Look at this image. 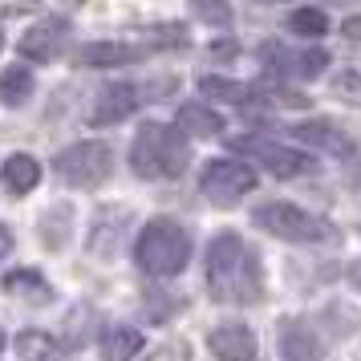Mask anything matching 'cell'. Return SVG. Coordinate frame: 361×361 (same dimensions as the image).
Returning a JSON list of instances; mask_svg holds the SVG:
<instances>
[{
    "label": "cell",
    "instance_id": "6da1fadb",
    "mask_svg": "<svg viewBox=\"0 0 361 361\" xmlns=\"http://www.w3.org/2000/svg\"><path fill=\"white\" fill-rule=\"evenodd\" d=\"M203 272H207V293L224 305H260L264 300L260 260L235 231H219L207 244Z\"/></svg>",
    "mask_w": 361,
    "mask_h": 361
},
{
    "label": "cell",
    "instance_id": "d4e9b609",
    "mask_svg": "<svg viewBox=\"0 0 361 361\" xmlns=\"http://www.w3.org/2000/svg\"><path fill=\"white\" fill-rule=\"evenodd\" d=\"M8 252H13V231H8L4 224H0V260H4Z\"/></svg>",
    "mask_w": 361,
    "mask_h": 361
},
{
    "label": "cell",
    "instance_id": "8fae6325",
    "mask_svg": "<svg viewBox=\"0 0 361 361\" xmlns=\"http://www.w3.org/2000/svg\"><path fill=\"white\" fill-rule=\"evenodd\" d=\"M134 106H138V90L126 82L118 85H106L98 94V102H94V114H90V122L94 126H114V122H122V118L134 114Z\"/></svg>",
    "mask_w": 361,
    "mask_h": 361
},
{
    "label": "cell",
    "instance_id": "277c9868",
    "mask_svg": "<svg viewBox=\"0 0 361 361\" xmlns=\"http://www.w3.org/2000/svg\"><path fill=\"white\" fill-rule=\"evenodd\" d=\"M252 224L276 240H293V244H317V240H329V224L321 215L305 212V207H293V203H260L252 212Z\"/></svg>",
    "mask_w": 361,
    "mask_h": 361
},
{
    "label": "cell",
    "instance_id": "3957f363",
    "mask_svg": "<svg viewBox=\"0 0 361 361\" xmlns=\"http://www.w3.org/2000/svg\"><path fill=\"white\" fill-rule=\"evenodd\" d=\"M134 260L147 276H179L191 260V235L175 219H150L134 244Z\"/></svg>",
    "mask_w": 361,
    "mask_h": 361
},
{
    "label": "cell",
    "instance_id": "7402d4cb",
    "mask_svg": "<svg viewBox=\"0 0 361 361\" xmlns=\"http://www.w3.org/2000/svg\"><path fill=\"white\" fill-rule=\"evenodd\" d=\"M142 361H191V345L183 341V337H171V341H163L159 349H150Z\"/></svg>",
    "mask_w": 361,
    "mask_h": 361
},
{
    "label": "cell",
    "instance_id": "603a6c76",
    "mask_svg": "<svg viewBox=\"0 0 361 361\" xmlns=\"http://www.w3.org/2000/svg\"><path fill=\"white\" fill-rule=\"evenodd\" d=\"M333 94L361 106V73H357V69H341V73L333 78Z\"/></svg>",
    "mask_w": 361,
    "mask_h": 361
},
{
    "label": "cell",
    "instance_id": "7a4b0ae2",
    "mask_svg": "<svg viewBox=\"0 0 361 361\" xmlns=\"http://www.w3.org/2000/svg\"><path fill=\"white\" fill-rule=\"evenodd\" d=\"M191 163V147L175 126L147 122L130 142V171L142 179H179Z\"/></svg>",
    "mask_w": 361,
    "mask_h": 361
},
{
    "label": "cell",
    "instance_id": "ffe728a7",
    "mask_svg": "<svg viewBox=\"0 0 361 361\" xmlns=\"http://www.w3.org/2000/svg\"><path fill=\"white\" fill-rule=\"evenodd\" d=\"M17 353L25 361H53L57 357V341L49 333H41V329H25L17 337Z\"/></svg>",
    "mask_w": 361,
    "mask_h": 361
},
{
    "label": "cell",
    "instance_id": "5b68a950",
    "mask_svg": "<svg viewBox=\"0 0 361 361\" xmlns=\"http://www.w3.org/2000/svg\"><path fill=\"white\" fill-rule=\"evenodd\" d=\"M53 171L69 187H102L114 171V150L106 142H73L53 159Z\"/></svg>",
    "mask_w": 361,
    "mask_h": 361
},
{
    "label": "cell",
    "instance_id": "9a60e30c",
    "mask_svg": "<svg viewBox=\"0 0 361 361\" xmlns=\"http://www.w3.org/2000/svg\"><path fill=\"white\" fill-rule=\"evenodd\" d=\"M175 130H179L183 138H215V134L224 130V118L215 114V110H207V106L191 102V106H183L179 110Z\"/></svg>",
    "mask_w": 361,
    "mask_h": 361
},
{
    "label": "cell",
    "instance_id": "e0dca14e",
    "mask_svg": "<svg viewBox=\"0 0 361 361\" xmlns=\"http://www.w3.org/2000/svg\"><path fill=\"white\" fill-rule=\"evenodd\" d=\"M199 94H203V98H219V102L244 106L256 90H252L247 82H231V78H212V73H207V78H199Z\"/></svg>",
    "mask_w": 361,
    "mask_h": 361
},
{
    "label": "cell",
    "instance_id": "7c38bea8",
    "mask_svg": "<svg viewBox=\"0 0 361 361\" xmlns=\"http://www.w3.org/2000/svg\"><path fill=\"white\" fill-rule=\"evenodd\" d=\"M293 138H300V142H309V147L325 150V154H337V159H349L353 154V138L345 130H337L333 122H300V126H293Z\"/></svg>",
    "mask_w": 361,
    "mask_h": 361
},
{
    "label": "cell",
    "instance_id": "cb8c5ba5",
    "mask_svg": "<svg viewBox=\"0 0 361 361\" xmlns=\"http://www.w3.org/2000/svg\"><path fill=\"white\" fill-rule=\"evenodd\" d=\"M212 53H215V57H235V53H240V45H235L231 37H224V41H215V45H212Z\"/></svg>",
    "mask_w": 361,
    "mask_h": 361
},
{
    "label": "cell",
    "instance_id": "484cf974",
    "mask_svg": "<svg viewBox=\"0 0 361 361\" xmlns=\"http://www.w3.org/2000/svg\"><path fill=\"white\" fill-rule=\"evenodd\" d=\"M345 37H349V41H361V17L345 20Z\"/></svg>",
    "mask_w": 361,
    "mask_h": 361
},
{
    "label": "cell",
    "instance_id": "f1b7e54d",
    "mask_svg": "<svg viewBox=\"0 0 361 361\" xmlns=\"http://www.w3.org/2000/svg\"><path fill=\"white\" fill-rule=\"evenodd\" d=\"M0 49H4V33H0Z\"/></svg>",
    "mask_w": 361,
    "mask_h": 361
},
{
    "label": "cell",
    "instance_id": "2e32d148",
    "mask_svg": "<svg viewBox=\"0 0 361 361\" xmlns=\"http://www.w3.org/2000/svg\"><path fill=\"white\" fill-rule=\"evenodd\" d=\"M142 353V333L130 325H110L102 333V357L106 361H134Z\"/></svg>",
    "mask_w": 361,
    "mask_h": 361
},
{
    "label": "cell",
    "instance_id": "30bf717a",
    "mask_svg": "<svg viewBox=\"0 0 361 361\" xmlns=\"http://www.w3.org/2000/svg\"><path fill=\"white\" fill-rule=\"evenodd\" d=\"M207 345H212V353L219 361H256V337H252V329L240 325V321L215 325Z\"/></svg>",
    "mask_w": 361,
    "mask_h": 361
},
{
    "label": "cell",
    "instance_id": "ba28073f",
    "mask_svg": "<svg viewBox=\"0 0 361 361\" xmlns=\"http://www.w3.org/2000/svg\"><path fill=\"white\" fill-rule=\"evenodd\" d=\"M66 37H69V20H61V17L37 20L33 29L20 37V57H29V61H37V66H45V61H53L57 53L66 49Z\"/></svg>",
    "mask_w": 361,
    "mask_h": 361
},
{
    "label": "cell",
    "instance_id": "5bb4252c",
    "mask_svg": "<svg viewBox=\"0 0 361 361\" xmlns=\"http://www.w3.org/2000/svg\"><path fill=\"white\" fill-rule=\"evenodd\" d=\"M0 175H4V187L13 195H29L37 183H41V163H37L33 154H8L0 163Z\"/></svg>",
    "mask_w": 361,
    "mask_h": 361
},
{
    "label": "cell",
    "instance_id": "44dd1931",
    "mask_svg": "<svg viewBox=\"0 0 361 361\" xmlns=\"http://www.w3.org/2000/svg\"><path fill=\"white\" fill-rule=\"evenodd\" d=\"M288 29H293L296 37H325L329 33V17L321 13V8H296L293 17H288Z\"/></svg>",
    "mask_w": 361,
    "mask_h": 361
},
{
    "label": "cell",
    "instance_id": "d6986e66",
    "mask_svg": "<svg viewBox=\"0 0 361 361\" xmlns=\"http://www.w3.org/2000/svg\"><path fill=\"white\" fill-rule=\"evenodd\" d=\"M4 293L49 300V280L41 276V272H33V268H20V272H8V276H4Z\"/></svg>",
    "mask_w": 361,
    "mask_h": 361
},
{
    "label": "cell",
    "instance_id": "83f0119b",
    "mask_svg": "<svg viewBox=\"0 0 361 361\" xmlns=\"http://www.w3.org/2000/svg\"><path fill=\"white\" fill-rule=\"evenodd\" d=\"M0 353H4V333H0Z\"/></svg>",
    "mask_w": 361,
    "mask_h": 361
},
{
    "label": "cell",
    "instance_id": "9c48e42d",
    "mask_svg": "<svg viewBox=\"0 0 361 361\" xmlns=\"http://www.w3.org/2000/svg\"><path fill=\"white\" fill-rule=\"evenodd\" d=\"M147 45H126V41H90L73 53V66L82 69H114V66H130L147 57Z\"/></svg>",
    "mask_w": 361,
    "mask_h": 361
},
{
    "label": "cell",
    "instance_id": "ac0fdd59",
    "mask_svg": "<svg viewBox=\"0 0 361 361\" xmlns=\"http://www.w3.org/2000/svg\"><path fill=\"white\" fill-rule=\"evenodd\" d=\"M29 94H33V73L25 66H13L0 73V102L4 106H20Z\"/></svg>",
    "mask_w": 361,
    "mask_h": 361
},
{
    "label": "cell",
    "instance_id": "8992f818",
    "mask_svg": "<svg viewBox=\"0 0 361 361\" xmlns=\"http://www.w3.org/2000/svg\"><path fill=\"white\" fill-rule=\"evenodd\" d=\"M228 150H231V154H247V159L264 163V171H268V175H276V179H296V175H309V171H312L309 154H300V150H293V147H280V142L264 138V134L231 138Z\"/></svg>",
    "mask_w": 361,
    "mask_h": 361
},
{
    "label": "cell",
    "instance_id": "52a82bcc",
    "mask_svg": "<svg viewBox=\"0 0 361 361\" xmlns=\"http://www.w3.org/2000/svg\"><path fill=\"white\" fill-rule=\"evenodd\" d=\"M199 187H203V195L212 199L215 207H231V203H240L256 187V171L247 163L212 159V163L203 166V175H199Z\"/></svg>",
    "mask_w": 361,
    "mask_h": 361
},
{
    "label": "cell",
    "instance_id": "4316f807",
    "mask_svg": "<svg viewBox=\"0 0 361 361\" xmlns=\"http://www.w3.org/2000/svg\"><path fill=\"white\" fill-rule=\"evenodd\" d=\"M349 284H353V288H357V293H361V260L353 264V268H349Z\"/></svg>",
    "mask_w": 361,
    "mask_h": 361
},
{
    "label": "cell",
    "instance_id": "4fadbf2b",
    "mask_svg": "<svg viewBox=\"0 0 361 361\" xmlns=\"http://www.w3.org/2000/svg\"><path fill=\"white\" fill-rule=\"evenodd\" d=\"M280 357L284 361H321V341L305 321H280Z\"/></svg>",
    "mask_w": 361,
    "mask_h": 361
}]
</instances>
